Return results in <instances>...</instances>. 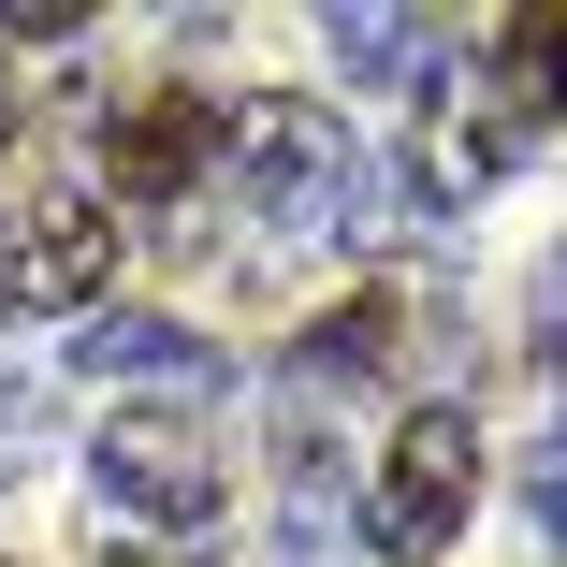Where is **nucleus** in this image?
I'll return each instance as SVG.
<instances>
[{
  "label": "nucleus",
  "mask_w": 567,
  "mask_h": 567,
  "mask_svg": "<svg viewBox=\"0 0 567 567\" xmlns=\"http://www.w3.org/2000/svg\"><path fill=\"white\" fill-rule=\"evenodd\" d=\"M218 175L248 189V218L277 248H334V234H379V161L291 87H248L218 102Z\"/></svg>",
  "instance_id": "nucleus-1"
},
{
  "label": "nucleus",
  "mask_w": 567,
  "mask_h": 567,
  "mask_svg": "<svg viewBox=\"0 0 567 567\" xmlns=\"http://www.w3.org/2000/svg\"><path fill=\"white\" fill-rule=\"evenodd\" d=\"M466 509H481V422L451 408V393H422L408 422H393V451H379V481H364V553H451L466 538Z\"/></svg>",
  "instance_id": "nucleus-2"
},
{
  "label": "nucleus",
  "mask_w": 567,
  "mask_h": 567,
  "mask_svg": "<svg viewBox=\"0 0 567 567\" xmlns=\"http://www.w3.org/2000/svg\"><path fill=\"white\" fill-rule=\"evenodd\" d=\"M87 495H102V524L189 538V524H218V451H204V422H175V408H117V422L87 436Z\"/></svg>",
  "instance_id": "nucleus-3"
},
{
  "label": "nucleus",
  "mask_w": 567,
  "mask_h": 567,
  "mask_svg": "<svg viewBox=\"0 0 567 567\" xmlns=\"http://www.w3.org/2000/svg\"><path fill=\"white\" fill-rule=\"evenodd\" d=\"M102 277H117V218L87 189L0 218V320H73V306H102Z\"/></svg>",
  "instance_id": "nucleus-4"
},
{
  "label": "nucleus",
  "mask_w": 567,
  "mask_h": 567,
  "mask_svg": "<svg viewBox=\"0 0 567 567\" xmlns=\"http://www.w3.org/2000/svg\"><path fill=\"white\" fill-rule=\"evenodd\" d=\"M102 175H117V204L175 218L204 175H218V102L161 87V102H102Z\"/></svg>",
  "instance_id": "nucleus-5"
},
{
  "label": "nucleus",
  "mask_w": 567,
  "mask_h": 567,
  "mask_svg": "<svg viewBox=\"0 0 567 567\" xmlns=\"http://www.w3.org/2000/svg\"><path fill=\"white\" fill-rule=\"evenodd\" d=\"M73 364H87V379H132V393H175V422L234 379V364H218L189 320H161V306H102V320L73 334Z\"/></svg>",
  "instance_id": "nucleus-6"
},
{
  "label": "nucleus",
  "mask_w": 567,
  "mask_h": 567,
  "mask_svg": "<svg viewBox=\"0 0 567 567\" xmlns=\"http://www.w3.org/2000/svg\"><path fill=\"white\" fill-rule=\"evenodd\" d=\"M320 44H334V73H350V87H422V73L451 59L436 16H320Z\"/></svg>",
  "instance_id": "nucleus-7"
},
{
  "label": "nucleus",
  "mask_w": 567,
  "mask_h": 567,
  "mask_svg": "<svg viewBox=\"0 0 567 567\" xmlns=\"http://www.w3.org/2000/svg\"><path fill=\"white\" fill-rule=\"evenodd\" d=\"M291 567H364V495L334 481V451H291Z\"/></svg>",
  "instance_id": "nucleus-8"
},
{
  "label": "nucleus",
  "mask_w": 567,
  "mask_h": 567,
  "mask_svg": "<svg viewBox=\"0 0 567 567\" xmlns=\"http://www.w3.org/2000/svg\"><path fill=\"white\" fill-rule=\"evenodd\" d=\"M0 436H30V379L0 364ZM0 466H16V451H0Z\"/></svg>",
  "instance_id": "nucleus-9"
},
{
  "label": "nucleus",
  "mask_w": 567,
  "mask_h": 567,
  "mask_svg": "<svg viewBox=\"0 0 567 567\" xmlns=\"http://www.w3.org/2000/svg\"><path fill=\"white\" fill-rule=\"evenodd\" d=\"M0 146H16V73H0Z\"/></svg>",
  "instance_id": "nucleus-10"
}]
</instances>
